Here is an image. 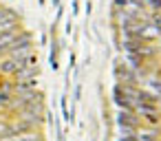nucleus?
<instances>
[{"label": "nucleus", "mask_w": 161, "mask_h": 141, "mask_svg": "<svg viewBox=\"0 0 161 141\" xmlns=\"http://www.w3.org/2000/svg\"><path fill=\"white\" fill-rule=\"evenodd\" d=\"M18 141H38L36 137H27V139H18Z\"/></svg>", "instance_id": "obj_5"}, {"label": "nucleus", "mask_w": 161, "mask_h": 141, "mask_svg": "<svg viewBox=\"0 0 161 141\" xmlns=\"http://www.w3.org/2000/svg\"><path fill=\"white\" fill-rule=\"evenodd\" d=\"M117 121L121 123V128H126V130H135L137 123H139V117H137L132 110H121L119 117H117Z\"/></svg>", "instance_id": "obj_2"}, {"label": "nucleus", "mask_w": 161, "mask_h": 141, "mask_svg": "<svg viewBox=\"0 0 161 141\" xmlns=\"http://www.w3.org/2000/svg\"><path fill=\"white\" fill-rule=\"evenodd\" d=\"M115 101H117V106H121L124 110H132V106H137V93L126 84H119L117 88H115Z\"/></svg>", "instance_id": "obj_1"}, {"label": "nucleus", "mask_w": 161, "mask_h": 141, "mask_svg": "<svg viewBox=\"0 0 161 141\" xmlns=\"http://www.w3.org/2000/svg\"><path fill=\"white\" fill-rule=\"evenodd\" d=\"M0 20H3V11H0Z\"/></svg>", "instance_id": "obj_6"}, {"label": "nucleus", "mask_w": 161, "mask_h": 141, "mask_svg": "<svg viewBox=\"0 0 161 141\" xmlns=\"http://www.w3.org/2000/svg\"><path fill=\"white\" fill-rule=\"evenodd\" d=\"M143 5H148L154 11H161V0H143Z\"/></svg>", "instance_id": "obj_3"}, {"label": "nucleus", "mask_w": 161, "mask_h": 141, "mask_svg": "<svg viewBox=\"0 0 161 141\" xmlns=\"http://www.w3.org/2000/svg\"><path fill=\"white\" fill-rule=\"evenodd\" d=\"M121 141H139V137H137V134H132V132L128 130V134H124V137H121Z\"/></svg>", "instance_id": "obj_4"}]
</instances>
